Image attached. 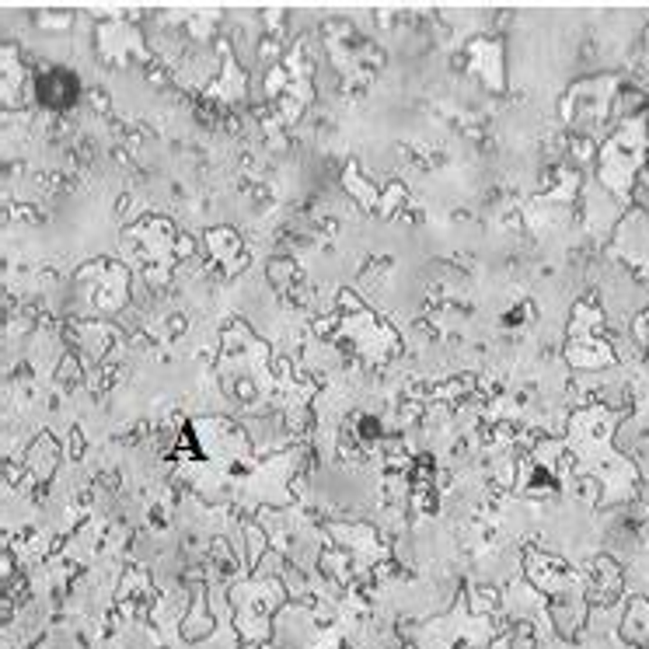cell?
<instances>
[{"instance_id":"1","label":"cell","mask_w":649,"mask_h":649,"mask_svg":"<svg viewBox=\"0 0 649 649\" xmlns=\"http://www.w3.org/2000/svg\"><path fill=\"white\" fill-rule=\"evenodd\" d=\"M35 91H39V102L50 105V108H70V105L78 102V80L74 74H67V70H50V74H42L39 84H35Z\"/></svg>"}]
</instances>
